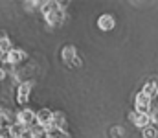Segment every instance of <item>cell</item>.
<instances>
[{
  "mask_svg": "<svg viewBox=\"0 0 158 138\" xmlns=\"http://www.w3.org/2000/svg\"><path fill=\"white\" fill-rule=\"evenodd\" d=\"M110 135H112L114 138H118V136H123V135H125V131H123V127H112Z\"/></svg>",
  "mask_w": 158,
  "mask_h": 138,
  "instance_id": "15",
  "label": "cell"
},
{
  "mask_svg": "<svg viewBox=\"0 0 158 138\" xmlns=\"http://www.w3.org/2000/svg\"><path fill=\"white\" fill-rule=\"evenodd\" d=\"M114 26H116V20H114V17L110 13H103L98 19V28L101 31H110V30H114Z\"/></svg>",
  "mask_w": 158,
  "mask_h": 138,
  "instance_id": "5",
  "label": "cell"
},
{
  "mask_svg": "<svg viewBox=\"0 0 158 138\" xmlns=\"http://www.w3.org/2000/svg\"><path fill=\"white\" fill-rule=\"evenodd\" d=\"M6 76H7V74H6V70H4V68H0V81H4V79H6Z\"/></svg>",
  "mask_w": 158,
  "mask_h": 138,
  "instance_id": "17",
  "label": "cell"
},
{
  "mask_svg": "<svg viewBox=\"0 0 158 138\" xmlns=\"http://www.w3.org/2000/svg\"><path fill=\"white\" fill-rule=\"evenodd\" d=\"M15 122L17 123H20V125H24V127H30V125H33L35 123V111L33 109H20L17 114H15Z\"/></svg>",
  "mask_w": 158,
  "mask_h": 138,
  "instance_id": "2",
  "label": "cell"
},
{
  "mask_svg": "<svg viewBox=\"0 0 158 138\" xmlns=\"http://www.w3.org/2000/svg\"><path fill=\"white\" fill-rule=\"evenodd\" d=\"M28 57V53L24 52V50H20V48H11L9 52H7V59H9V66L11 65H19L20 61H24Z\"/></svg>",
  "mask_w": 158,
  "mask_h": 138,
  "instance_id": "8",
  "label": "cell"
},
{
  "mask_svg": "<svg viewBox=\"0 0 158 138\" xmlns=\"http://www.w3.org/2000/svg\"><path fill=\"white\" fill-rule=\"evenodd\" d=\"M149 107H151V99H149L143 92H138L136 98H134V112L149 114Z\"/></svg>",
  "mask_w": 158,
  "mask_h": 138,
  "instance_id": "3",
  "label": "cell"
},
{
  "mask_svg": "<svg viewBox=\"0 0 158 138\" xmlns=\"http://www.w3.org/2000/svg\"><path fill=\"white\" fill-rule=\"evenodd\" d=\"M142 135H143V138H158V129L153 125H147L142 129Z\"/></svg>",
  "mask_w": 158,
  "mask_h": 138,
  "instance_id": "13",
  "label": "cell"
},
{
  "mask_svg": "<svg viewBox=\"0 0 158 138\" xmlns=\"http://www.w3.org/2000/svg\"><path fill=\"white\" fill-rule=\"evenodd\" d=\"M61 57H63V61L66 63V66L72 68V61L77 57V50H76V46H72V44L63 46V50H61Z\"/></svg>",
  "mask_w": 158,
  "mask_h": 138,
  "instance_id": "7",
  "label": "cell"
},
{
  "mask_svg": "<svg viewBox=\"0 0 158 138\" xmlns=\"http://www.w3.org/2000/svg\"><path fill=\"white\" fill-rule=\"evenodd\" d=\"M26 131H28V127H24V125H20L17 122H13L9 125V136L11 138H22L26 135Z\"/></svg>",
  "mask_w": 158,
  "mask_h": 138,
  "instance_id": "10",
  "label": "cell"
},
{
  "mask_svg": "<svg viewBox=\"0 0 158 138\" xmlns=\"http://www.w3.org/2000/svg\"><path fill=\"white\" fill-rule=\"evenodd\" d=\"M13 48V44H11V39L9 37H0V53H6V52H9Z\"/></svg>",
  "mask_w": 158,
  "mask_h": 138,
  "instance_id": "14",
  "label": "cell"
},
{
  "mask_svg": "<svg viewBox=\"0 0 158 138\" xmlns=\"http://www.w3.org/2000/svg\"><path fill=\"white\" fill-rule=\"evenodd\" d=\"M134 125L140 127V129L151 125V122H149V114H140V112H136V122H134Z\"/></svg>",
  "mask_w": 158,
  "mask_h": 138,
  "instance_id": "12",
  "label": "cell"
},
{
  "mask_svg": "<svg viewBox=\"0 0 158 138\" xmlns=\"http://www.w3.org/2000/svg\"><path fill=\"white\" fill-rule=\"evenodd\" d=\"M53 125L59 131H66V116L59 111H53Z\"/></svg>",
  "mask_w": 158,
  "mask_h": 138,
  "instance_id": "11",
  "label": "cell"
},
{
  "mask_svg": "<svg viewBox=\"0 0 158 138\" xmlns=\"http://www.w3.org/2000/svg\"><path fill=\"white\" fill-rule=\"evenodd\" d=\"M127 118H129V122H131V123H134V122H136V112H134V111H132V112H129V116H127Z\"/></svg>",
  "mask_w": 158,
  "mask_h": 138,
  "instance_id": "16",
  "label": "cell"
},
{
  "mask_svg": "<svg viewBox=\"0 0 158 138\" xmlns=\"http://www.w3.org/2000/svg\"><path fill=\"white\" fill-rule=\"evenodd\" d=\"M33 85H35V81H24L17 87V98L15 99L19 105H26L30 101V92L33 89Z\"/></svg>",
  "mask_w": 158,
  "mask_h": 138,
  "instance_id": "1",
  "label": "cell"
},
{
  "mask_svg": "<svg viewBox=\"0 0 158 138\" xmlns=\"http://www.w3.org/2000/svg\"><path fill=\"white\" fill-rule=\"evenodd\" d=\"M35 123H39L42 127H48L50 123H53V111L50 109H40L35 112Z\"/></svg>",
  "mask_w": 158,
  "mask_h": 138,
  "instance_id": "4",
  "label": "cell"
},
{
  "mask_svg": "<svg viewBox=\"0 0 158 138\" xmlns=\"http://www.w3.org/2000/svg\"><path fill=\"white\" fill-rule=\"evenodd\" d=\"M142 92L151 99V101H155L158 96V77H155V79H149L145 85H143V89H142Z\"/></svg>",
  "mask_w": 158,
  "mask_h": 138,
  "instance_id": "6",
  "label": "cell"
},
{
  "mask_svg": "<svg viewBox=\"0 0 158 138\" xmlns=\"http://www.w3.org/2000/svg\"><path fill=\"white\" fill-rule=\"evenodd\" d=\"M59 9V4L55 2V0H46V2H40V13L44 15V17H48V15H52L53 11H57Z\"/></svg>",
  "mask_w": 158,
  "mask_h": 138,
  "instance_id": "9",
  "label": "cell"
}]
</instances>
